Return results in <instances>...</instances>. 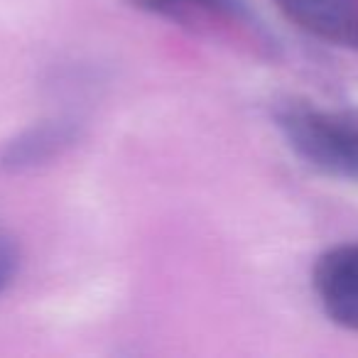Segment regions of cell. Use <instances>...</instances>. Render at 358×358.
Listing matches in <instances>:
<instances>
[{"label": "cell", "instance_id": "1", "mask_svg": "<svg viewBox=\"0 0 358 358\" xmlns=\"http://www.w3.org/2000/svg\"><path fill=\"white\" fill-rule=\"evenodd\" d=\"M275 125L304 162L358 182V113L285 101L275 108Z\"/></svg>", "mask_w": 358, "mask_h": 358}, {"label": "cell", "instance_id": "2", "mask_svg": "<svg viewBox=\"0 0 358 358\" xmlns=\"http://www.w3.org/2000/svg\"><path fill=\"white\" fill-rule=\"evenodd\" d=\"M312 287L322 312L336 327L358 331V241L334 245L319 255Z\"/></svg>", "mask_w": 358, "mask_h": 358}, {"label": "cell", "instance_id": "3", "mask_svg": "<svg viewBox=\"0 0 358 358\" xmlns=\"http://www.w3.org/2000/svg\"><path fill=\"white\" fill-rule=\"evenodd\" d=\"M302 32L358 52V0H273Z\"/></svg>", "mask_w": 358, "mask_h": 358}, {"label": "cell", "instance_id": "4", "mask_svg": "<svg viewBox=\"0 0 358 358\" xmlns=\"http://www.w3.org/2000/svg\"><path fill=\"white\" fill-rule=\"evenodd\" d=\"M74 140L76 125L71 120H47V123L32 125L0 150V167L10 169V172L32 169L59 155Z\"/></svg>", "mask_w": 358, "mask_h": 358}, {"label": "cell", "instance_id": "5", "mask_svg": "<svg viewBox=\"0 0 358 358\" xmlns=\"http://www.w3.org/2000/svg\"><path fill=\"white\" fill-rule=\"evenodd\" d=\"M135 8L174 22H187L192 17H216L236 25L258 27L255 13L245 0H130Z\"/></svg>", "mask_w": 358, "mask_h": 358}, {"label": "cell", "instance_id": "6", "mask_svg": "<svg viewBox=\"0 0 358 358\" xmlns=\"http://www.w3.org/2000/svg\"><path fill=\"white\" fill-rule=\"evenodd\" d=\"M17 270H20V248L10 234L0 229V294L15 282Z\"/></svg>", "mask_w": 358, "mask_h": 358}]
</instances>
